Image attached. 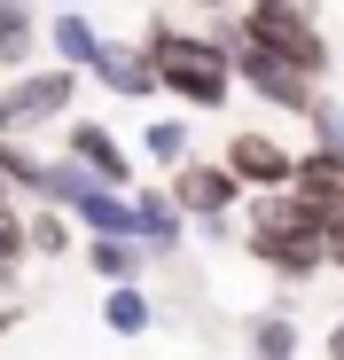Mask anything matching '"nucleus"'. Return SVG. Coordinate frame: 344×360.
<instances>
[{
    "label": "nucleus",
    "instance_id": "14",
    "mask_svg": "<svg viewBox=\"0 0 344 360\" xmlns=\"http://www.w3.org/2000/svg\"><path fill=\"white\" fill-rule=\"evenodd\" d=\"M133 157L164 180V172H180L188 157H196V134H188V117H149V126L133 134Z\"/></svg>",
    "mask_w": 344,
    "mask_h": 360
},
{
    "label": "nucleus",
    "instance_id": "5",
    "mask_svg": "<svg viewBox=\"0 0 344 360\" xmlns=\"http://www.w3.org/2000/svg\"><path fill=\"white\" fill-rule=\"evenodd\" d=\"M79 71H63V63H47V71H16V79H0V110H8V126L24 134V141H39V134H55L63 117L79 110Z\"/></svg>",
    "mask_w": 344,
    "mask_h": 360
},
{
    "label": "nucleus",
    "instance_id": "16",
    "mask_svg": "<svg viewBox=\"0 0 344 360\" xmlns=\"http://www.w3.org/2000/svg\"><path fill=\"white\" fill-rule=\"evenodd\" d=\"M32 55H39V8L32 0H0V71H32Z\"/></svg>",
    "mask_w": 344,
    "mask_h": 360
},
{
    "label": "nucleus",
    "instance_id": "11",
    "mask_svg": "<svg viewBox=\"0 0 344 360\" xmlns=\"http://www.w3.org/2000/svg\"><path fill=\"white\" fill-rule=\"evenodd\" d=\"M243 352H251V360H298V352H305V321L290 314V297L243 314Z\"/></svg>",
    "mask_w": 344,
    "mask_h": 360
},
{
    "label": "nucleus",
    "instance_id": "23",
    "mask_svg": "<svg viewBox=\"0 0 344 360\" xmlns=\"http://www.w3.org/2000/svg\"><path fill=\"white\" fill-rule=\"evenodd\" d=\"M321 360H344V314L329 321V337H321Z\"/></svg>",
    "mask_w": 344,
    "mask_h": 360
},
{
    "label": "nucleus",
    "instance_id": "2",
    "mask_svg": "<svg viewBox=\"0 0 344 360\" xmlns=\"http://www.w3.org/2000/svg\"><path fill=\"white\" fill-rule=\"evenodd\" d=\"M243 259L251 266H266L282 290H313L321 274H329V259H321V227L305 219V204L290 196V188H266V196H243Z\"/></svg>",
    "mask_w": 344,
    "mask_h": 360
},
{
    "label": "nucleus",
    "instance_id": "4",
    "mask_svg": "<svg viewBox=\"0 0 344 360\" xmlns=\"http://www.w3.org/2000/svg\"><path fill=\"white\" fill-rule=\"evenodd\" d=\"M164 196L180 204V219L204 227L211 243H235V227H243V180L227 172L219 157H188L180 172H164Z\"/></svg>",
    "mask_w": 344,
    "mask_h": 360
},
{
    "label": "nucleus",
    "instance_id": "26",
    "mask_svg": "<svg viewBox=\"0 0 344 360\" xmlns=\"http://www.w3.org/2000/svg\"><path fill=\"white\" fill-rule=\"evenodd\" d=\"M55 8H86V0H55Z\"/></svg>",
    "mask_w": 344,
    "mask_h": 360
},
{
    "label": "nucleus",
    "instance_id": "8",
    "mask_svg": "<svg viewBox=\"0 0 344 360\" xmlns=\"http://www.w3.org/2000/svg\"><path fill=\"white\" fill-rule=\"evenodd\" d=\"M86 79H94L102 94H118V102H157V71H149L141 39H110V32H102V47H94Z\"/></svg>",
    "mask_w": 344,
    "mask_h": 360
},
{
    "label": "nucleus",
    "instance_id": "24",
    "mask_svg": "<svg viewBox=\"0 0 344 360\" xmlns=\"http://www.w3.org/2000/svg\"><path fill=\"white\" fill-rule=\"evenodd\" d=\"M180 8H204V16H227L235 0H180Z\"/></svg>",
    "mask_w": 344,
    "mask_h": 360
},
{
    "label": "nucleus",
    "instance_id": "15",
    "mask_svg": "<svg viewBox=\"0 0 344 360\" xmlns=\"http://www.w3.org/2000/svg\"><path fill=\"white\" fill-rule=\"evenodd\" d=\"M102 329H110V337H149V329H157L149 282H110V290H102Z\"/></svg>",
    "mask_w": 344,
    "mask_h": 360
},
{
    "label": "nucleus",
    "instance_id": "17",
    "mask_svg": "<svg viewBox=\"0 0 344 360\" xmlns=\"http://www.w3.org/2000/svg\"><path fill=\"white\" fill-rule=\"evenodd\" d=\"M24 243H32V259H79V227L55 204H32L24 212Z\"/></svg>",
    "mask_w": 344,
    "mask_h": 360
},
{
    "label": "nucleus",
    "instance_id": "19",
    "mask_svg": "<svg viewBox=\"0 0 344 360\" xmlns=\"http://www.w3.org/2000/svg\"><path fill=\"white\" fill-rule=\"evenodd\" d=\"M0 172H8L16 204H39V188H47V157H39L24 134H8V141H0Z\"/></svg>",
    "mask_w": 344,
    "mask_h": 360
},
{
    "label": "nucleus",
    "instance_id": "18",
    "mask_svg": "<svg viewBox=\"0 0 344 360\" xmlns=\"http://www.w3.org/2000/svg\"><path fill=\"white\" fill-rule=\"evenodd\" d=\"M298 126L313 134V157L344 165V102H336L329 86H313V102H305V117H298Z\"/></svg>",
    "mask_w": 344,
    "mask_h": 360
},
{
    "label": "nucleus",
    "instance_id": "13",
    "mask_svg": "<svg viewBox=\"0 0 344 360\" xmlns=\"http://www.w3.org/2000/svg\"><path fill=\"white\" fill-rule=\"evenodd\" d=\"M39 47H47L63 71H79V79H86L102 32H94V16H86V8H55V16H39Z\"/></svg>",
    "mask_w": 344,
    "mask_h": 360
},
{
    "label": "nucleus",
    "instance_id": "20",
    "mask_svg": "<svg viewBox=\"0 0 344 360\" xmlns=\"http://www.w3.org/2000/svg\"><path fill=\"white\" fill-rule=\"evenodd\" d=\"M24 266H32V243H24V204H0V297L24 290Z\"/></svg>",
    "mask_w": 344,
    "mask_h": 360
},
{
    "label": "nucleus",
    "instance_id": "6",
    "mask_svg": "<svg viewBox=\"0 0 344 360\" xmlns=\"http://www.w3.org/2000/svg\"><path fill=\"white\" fill-rule=\"evenodd\" d=\"M55 141H63V149H55V157H71V165H86L94 180H110V188H133V180H141V157H133V141L118 134V126H102V117H63V126H55Z\"/></svg>",
    "mask_w": 344,
    "mask_h": 360
},
{
    "label": "nucleus",
    "instance_id": "22",
    "mask_svg": "<svg viewBox=\"0 0 344 360\" xmlns=\"http://www.w3.org/2000/svg\"><path fill=\"white\" fill-rule=\"evenodd\" d=\"M24 329V297H0V337H16Z\"/></svg>",
    "mask_w": 344,
    "mask_h": 360
},
{
    "label": "nucleus",
    "instance_id": "12",
    "mask_svg": "<svg viewBox=\"0 0 344 360\" xmlns=\"http://www.w3.org/2000/svg\"><path fill=\"white\" fill-rule=\"evenodd\" d=\"M79 259L102 274V290L110 282H149V266H157V251L133 243V235H79Z\"/></svg>",
    "mask_w": 344,
    "mask_h": 360
},
{
    "label": "nucleus",
    "instance_id": "10",
    "mask_svg": "<svg viewBox=\"0 0 344 360\" xmlns=\"http://www.w3.org/2000/svg\"><path fill=\"white\" fill-rule=\"evenodd\" d=\"M290 196L305 204V219H313V227L344 219V165H329V157L298 149V172H290Z\"/></svg>",
    "mask_w": 344,
    "mask_h": 360
},
{
    "label": "nucleus",
    "instance_id": "9",
    "mask_svg": "<svg viewBox=\"0 0 344 360\" xmlns=\"http://www.w3.org/2000/svg\"><path fill=\"white\" fill-rule=\"evenodd\" d=\"M126 196H133V235H141L157 259H180L188 251V219H180V204L164 196V180H133Z\"/></svg>",
    "mask_w": 344,
    "mask_h": 360
},
{
    "label": "nucleus",
    "instance_id": "7",
    "mask_svg": "<svg viewBox=\"0 0 344 360\" xmlns=\"http://www.w3.org/2000/svg\"><path fill=\"white\" fill-rule=\"evenodd\" d=\"M219 165L243 180V196H266V188H290V172H298V149L266 134V126H235L219 141Z\"/></svg>",
    "mask_w": 344,
    "mask_h": 360
},
{
    "label": "nucleus",
    "instance_id": "3",
    "mask_svg": "<svg viewBox=\"0 0 344 360\" xmlns=\"http://www.w3.org/2000/svg\"><path fill=\"white\" fill-rule=\"evenodd\" d=\"M235 32L251 47H266L274 63H290L298 79H313V86L336 79V47H329L321 16H282V8H243V0H235Z\"/></svg>",
    "mask_w": 344,
    "mask_h": 360
},
{
    "label": "nucleus",
    "instance_id": "21",
    "mask_svg": "<svg viewBox=\"0 0 344 360\" xmlns=\"http://www.w3.org/2000/svg\"><path fill=\"white\" fill-rule=\"evenodd\" d=\"M321 259H329V274H344V219L321 227Z\"/></svg>",
    "mask_w": 344,
    "mask_h": 360
},
{
    "label": "nucleus",
    "instance_id": "1",
    "mask_svg": "<svg viewBox=\"0 0 344 360\" xmlns=\"http://www.w3.org/2000/svg\"><path fill=\"white\" fill-rule=\"evenodd\" d=\"M141 55L157 71V94H172L180 110L219 117L227 102H235V63H227V39L211 24H180L172 8H157L141 24Z\"/></svg>",
    "mask_w": 344,
    "mask_h": 360
},
{
    "label": "nucleus",
    "instance_id": "25",
    "mask_svg": "<svg viewBox=\"0 0 344 360\" xmlns=\"http://www.w3.org/2000/svg\"><path fill=\"white\" fill-rule=\"evenodd\" d=\"M8 134H16V126H8V110H0V141H8Z\"/></svg>",
    "mask_w": 344,
    "mask_h": 360
}]
</instances>
